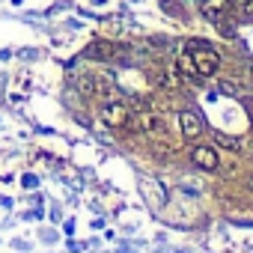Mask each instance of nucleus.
Masks as SVG:
<instances>
[{
  "label": "nucleus",
  "mask_w": 253,
  "mask_h": 253,
  "mask_svg": "<svg viewBox=\"0 0 253 253\" xmlns=\"http://www.w3.org/2000/svg\"><path fill=\"white\" fill-rule=\"evenodd\" d=\"M191 60H194V69H197L200 78H211V75H217V69H220L217 51H211V48L203 45V42L191 45Z\"/></svg>",
  "instance_id": "obj_1"
},
{
  "label": "nucleus",
  "mask_w": 253,
  "mask_h": 253,
  "mask_svg": "<svg viewBox=\"0 0 253 253\" xmlns=\"http://www.w3.org/2000/svg\"><path fill=\"white\" fill-rule=\"evenodd\" d=\"M179 128H182V137H185V140H200V137L206 134V122H203L200 113L182 110V113H179Z\"/></svg>",
  "instance_id": "obj_2"
},
{
  "label": "nucleus",
  "mask_w": 253,
  "mask_h": 253,
  "mask_svg": "<svg viewBox=\"0 0 253 253\" xmlns=\"http://www.w3.org/2000/svg\"><path fill=\"white\" fill-rule=\"evenodd\" d=\"M101 119L110 125V128H122V125H128L131 110H128V104H125V101H107L104 110H101Z\"/></svg>",
  "instance_id": "obj_3"
},
{
  "label": "nucleus",
  "mask_w": 253,
  "mask_h": 253,
  "mask_svg": "<svg viewBox=\"0 0 253 253\" xmlns=\"http://www.w3.org/2000/svg\"><path fill=\"white\" fill-rule=\"evenodd\" d=\"M191 161H194V167L209 170V173L220 167V155H217V149H214V146H194Z\"/></svg>",
  "instance_id": "obj_4"
},
{
  "label": "nucleus",
  "mask_w": 253,
  "mask_h": 253,
  "mask_svg": "<svg viewBox=\"0 0 253 253\" xmlns=\"http://www.w3.org/2000/svg\"><path fill=\"white\" fill-rule=\"evenodd\" d=\"M140 131H146V134H152V137H167V122L158 116V113H143L140 116Z\"/></svg>",
  "instance_id": "obj_5"
},
{
  "label": "nucleus",
  "mask_w": 253,
  "mask_h": 253,
  "mask_svg": "<svg viewBox=\"0 0 253 253\" xmlns=\"http://www.w3.org/2000/svg\"><path fill=\"white\" fill-rule=\"evenodd\" d=\"M223 12H226V0H206L203 3V15L211 18V21H217Z\"/></svg>",
  "instance_id": "obj_6"
},
{
  "label": "nucleus",
  "mask_w": 253,
  "mask_h": 253,
  "mask_svg": "<svg viewBox=\"0 0 253 253\" xmlns=\"http://www.w3.org/2000/svg\"><path fill=\"white\" fill-rule=\"evenodd\" d=\"M214 146L229 149V152H241V140L238 137H229V134H214Z\"/></svg>",
  "instance_id": "obj_7"
},
{
  "label": "nucleus",
  "mask_w": 253,
  "mask_h": 253,
  "mask_svg": "<svg viewBox=\"0 0 253 253\" xmlns=\"http://www.w3.org/2000/svg\"><path fill=\"white\" fill-rule=\"evenodd\" d=\"M89 57H98V60H107L110 54H113V48L110 45H104V42H95V45H89V51H86Z\"/></svg>",
  "instance_id": "obj_8"
},
{
  "label": "nucleus",
  "mask_w": 253,
  "mask_h": 253,
  "mask_svg": "<svg viewBox=\"0 0 253 253\" xmlns=\"http://www.w3.org/2000/svg\"><path fill=\"white\" fill-rule=\"evenodd\" d=\"M179 72H182V75H188V78H191V75H197L191 54H182V57H179Z\"/></svg>",
  "instance_id": "obj_9"
},
{
  "label": "nucleus",
  "mask_w": 253,
  "mask_h": 253,
  "mask_svg": "<svg viewBox=\"0 0 253 253\" xmlns=\"http://www.w3.org/2000/svg\"><path fill=\"white\" fill-rule=\"evenodd\" d=\"M78 92L81 95H92L95 92V81L92 78H78Z\"/></svg>",
  "instance_id": "obj_10"
},
{
  "label": "nucleus",
  "mask_w": 253,
  "mask_h": 253,
  "mask_svg": "<svg viewBox=\"0 0 253 253\" xmlns=\"http://www.w3.org/2000/svg\"><path fill=\"white\" fill-rule=\"evenodd\" d=\"M238 12H241L244 18H253V0H241V3H238Z\"/></svg>",
  "instance_id": "obj_11"
},
{
  "label": "nucleus",
  "mask_w": 253,
  "mask_h": 253,
  "mask_svg": "<svg viewBox=\"0 0 253 253\" xmlns=\"http://www.w3.org/2000/svg\"><path fill=\"white\" fill-rule=\"evenodd\" d=\"M238 3H241V0H226V6H235V9H238Z\"/></svg>",
  "instance_id": "obj_12"
},
{
  "label": "nucleus",
  "mask_w": 253,
  "mask_h": 253,
  "mask_svg": "<svg viewBox=\"0 0 253 253\" xmlns=\"http://www.w3.org/2000/svg\"><path fill=\"white\" fill-rule=\"evenodd\" d=\"M247 188H250V191H253V179H250V182H247Z\"/></svg>",
  "instance_id": "obj_13"
},
{
  "label": "nucleus",
  "mask_w": 253,
  "mask_h": 253,
  "mask_svg": "<svg viewBox=\"0 0 253 253\" xmlns=\"http://www.w3.org/2000/svg\"><path fill=\"white\" fill-rule=\"evenodd\" d=\"M250 75H253V63H250Z\"/></svg>",
  "instance_id": "obj_14"
}]
</instances>
